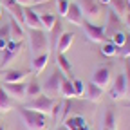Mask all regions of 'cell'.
<instances>
[{
	"label": "cell",
	"instance_id": "21",
	"mask_svg": "<svg viewBox=\"0 0 130 130\" xmlns=\"http://www.w3.org/2000/svg\"><path fill=\"white\" fill-rule=\"evenodd\" d=\"M60 96L63 98H74V87H72V79H67V76L61 78V83H60Z\"/></svg>",
	"mask_w": 130,
	"mask_h": 130
},
{
	"label": "cell",
	"instance_id": "3",
	"mask_svg": "<svg viewBox=\"0 0 130 130\" xmlns=\"http://www.w3.org/2000/svg\"><path fill=\"white\" fill-rule=\"evenodd\" d=\"M54 98H49L47 94H40L36 98H32V100H29L24 107L25 108H32V110H36V112H42V114H51L53 112V107H54Z\"/></svg>",
	"mask_w": 130,
	"mask_h": 130
},
{
	"label": "cell",
	"instance_id": "31",
	"mask_svg": "<svg viewBox=\"0 0 130 130\" xmlns=\"http://www.w3.org/2000/svg\"><path fill=\"white\" fill-rule=\"evenodd\" d=\"M72 87H74V94L76 96H83L85 94V83L81 79H72Z\"/></svg>",
	"mask_w": 130,
	"mask_h": 130
},
{
	"label": "cell",
	"instance_id": "19",
	"mask_svg": "<svg viewBox=\"0 0 130 130\" xmlns=\"http://www.w3.org/2000/svg\"><path fill=\"white\" fill-rule=\"evenodd\" d=\"M101 94H103V89H101V87H98L96 83H92V81L85 85V94H83V96L87 98L89 101H100Z\"/></svg>",
	"mask_w": 130,
	"mask_h": 130
},
{
	"label": "cell",
	"instance_id": "43",
	"mask_svg": "<svg viewBox=\"0 0 130 130\" xmlns=\"http://www.w3.org/2000/svg\"><path fill=\"white\" fill-rule=\"evenodd\" d=\"M103 130H112V128H105V126H103Z\"/></svg>",
	"mask_w": 130,
	"mask_h": 130
},
{
	"label": "cell",
	"instance_id": "10",
	"mask_svg": "<svg viewBox=\"0 0 130 130\" xmlns=\"http://www.w3.org/2000/svg\"><path fill=\"white\" fill-rule=\"evenodd\" d=\"M92 83H96L98 87H101V89H105L110 83V67H108V65H103V67H100V69L94 71Z\"/></svg>",
	"mask_w": 130,
	"mask_h": 130
},
{
	"label": "cell",
	"instance_id": "25",
	"mask_svg": "<svg viewBox=\"0 0 130 130\" xmlns=\"http://www.w3.org/2000/svg\"><path fill=\"white\" fill-rule=\"evenodd\" d=\"M13 107H11V98H9V94L4 90V87L0 85V112H7V110H11Z\"/></svg>",
	"mask_w": 130,
	"mask_h": 130
},
{
	"label": "cell",
	"instance_id": "11",
	"mask_svg": "<svg viewBox=\"0 0 130 130\" xmlns=\"http://www.w3.org/2000/svg\"><path fill=\"white\" fill-rule=\"evenodd\" d=\"M4 2V7L9 11V16L18 22L20 25L24 24V6H20L18 2H14V0H2Z\"/></svg>",
	"mask_w": 130,
	"mask_h": 130
},
{
	"label": "cell",
	"instance_id": "32",
	"mask_svg": "<svg viewBox=\"0 0 130 130\" xmlns=\"http://www.w3.org/2000/svg\"><path fill=\"white\" fill-rule=\"evenodd\" d=\"M125 78H126V96H130V58L125 60Z\"/></svg>",
	"mask_w": 130,
	"mask_h": 130
},
{
	"label": "cell",
	"instance_id": "33",
	"mask_svg": "<svg viewBox=\"0 0 130 130\" xmlns=\"http://www.w3.org/2000/svg\"><path fill=\"white\" fill-rule=\"evenodd\" d=\"M69 0H58V13L61 14V16H65L67 14V9H69Z\"/></svg>",
	"mask_w": 130,
	"mask_h": 130
},
{
	"label": "cell",
	"instance_id": "36",
	"mask_svg": "<svg viewBox=\"0 0 130 130\" xmlns=\"http://www.w3.org/2000/svg\"><path fill=\"white\" fill-rule=\"evenodd\" d=\"M14 2H18L20 6H29V4H32V0H14Z\"/></svg>",
	"mask_w": 130,
	"mask_h": 130
},
{
	"label": "cell",
	"instance_id": "28",
	"mask_svg": "<svg viewBox=\"0 0 130 130\" xmlns=\"http://www.w3.org/2000/svg\"><path fill=\"white\" fill-rule=\"evenodd\" d=\"M56 63H58V67H60V71H63V72H71L72 71V65H71V61H69V58L65 56V54H58L56 56Z\"/></svg>",
	"mask_w": 130,
	"mask_h": 130
},
{
	"label": "cell",
	"instance_id": "1",
	"mask_svg": "<svg viewBox=\"0 0 130 130\" xmlns=\"http://www.w3.org/2000/svg\"><path fill=\"white\" fill-rule=\"evenodd\" d=\"M16 112H18V116L22 118L24 125L29 130H45L47 128V114L36 112L32 108H25V107H18Z\"/></svg>",
	"mask_w": 130,
	"mask_h": 130
},
{
	"label": "cell",
	"instance_id": "34",
	"mask_svg": "<svg viewBox=\"0 0 130 130\" xmlns=\"http://www.w3.org/2000/svg\"><path fill=\"white\" fill-rule=\"evenodd\" d=\"M0 38H9V24H4L0 27Z\"/></svg>",
	"mask_w": 130,
	"mask_h": 130
},
{
	"label": "cell",
	"instance_id": "22",
	"mask_svg": "<svg viewBox=\"0 0 130 130\" xmlns=\"http://www.w3.org/2000/svg\"><path fill=\"white\" fill-rule=\"evenodd\" d=\"M61 32H63L61 22H60V20H56V22H54V25H53V29H51V35H47V36H49V45H51L53 49H56V42H58V38H60Z\"/></svg>",
	"mask_w": 130,
	"mask_h": 130
},
{
	"label": "cell",
	"instance_id": "5",
	"mask_svg": "<svg viewBox=\"0 0 130 130\" xmlns=\"http://www.w3.org/2000/svg\"><path fill=\"white\" fill-rule=\"evenodd\" d=\"M81 27H83L85 31V35L89 36L90 42H107V35H105V27L101 25H96L89 20H83V24H81Z\"/></svg>",
	"mask_w": 130,
	"mask_h": 130
},
{
	"label": "cell",
	"instance_id": "44",
	"mask_svg": "<svg viewBox=\"0 0 130 130\" xmlns=\"http://www.w3.org/2000/svg\"><path fill=\"white\" fill-rule=\"evenodd\" d=\"M0 16H2V7H0Z\"/></svg>",
	"mask_w": 130,
	"mask_h": 130
},
{
	"label": "cell",
	"instance_id": "23",
	"mask_svg": "<svg viewBox=\"0 0 130 130\" xmlns=\"http://www.w3.org/2000/svg\"><path fill=\"white\" fill-rule=\"evenodd\" d=\"M110 9L114 11V13H116L118 16H125L128 11V4H126V0H110Z\"/></svg>",
	"mask_w": 130,
	"mask_h": 130
},
{
	"label": "cell",
	"instance_id": "40",
	"mask_svg": "<svg viewBox=\"0 0 130 130\" xmlns=\"http://www.w3.org/2000/svg\"><path fill=\"white\" fill-rule=\"evenodd\" d=\"M110 0H100V4H108Z\"/></svg>",
	"mask_w": 130,
	"mask_h": 130
},
{
	"label": "cell",
	"instance_id": "29",
	"mask_svg": "<svg viewBox=\"0 0 130 130\" xmlns=\"http://www.w3.org/2000/svg\"><path fill=\"white\" fill-rule=\"evenodd\" d=\"M101 54H103V56H116V54H118V47L114 45L110 40H107V42H103V45H101Z\"/></svg>",
	"mask_w": 130,
	"mask_h": 130
},
{
	"label": "cell",
	"instance_id": "41",
	"mask_svg": "<svg viewBox=\"0 0 130 130\" xmlns=\"http://www.w3.org/2000/svg\"><path fill=\"white\" fill-rule=\"evenodd\" d=\"M125 107H126V108H130V101H126V103H125Z\"/></svg>",
	"mask_w": 130,
	"mask_h": 130
},
{
	"label": "cell",
	"instance_id": "9",
	"mask_svg": "<svg viewBox=\"0 0 130 130\" xmlns=\"http://www.w3.org/2000/svg\"><path fill=\"white\" fill-rule=\"evenodd\" d=\"M24 25H27L29 29H42L38 11H35L29 6H24Z\"/></svg>",
	"mask_w": 130,
	"mask_h": 130
},
{
	"label": "cell",
	"instance_id": "42",
	"mask_svg": "<svg viewBox=\"0 0 130 130\" xmlns=\"http://www.w3.org/2000/svg\"><path fill=\"white\" fill-rule=\"evenodd\" d=\"M126 58H130V49H128V56H126Z\"/></svg>",
	"mask_w": 130,
	"mask_h": 130
},
{
	"label": "cell",
	"instance_id": "18",
	"mask_svg": "<svg viewBox=\"0 0 130 130\" xmlns=\"http://www.w3.org/2000/svg\"><path fill=\"white\" fill-rule=\"evenodd\" d=\"M47 61H49V53H42V54H36L35 58H32V61H31V65H32V72L35 74H40V72H43V69H45V65H47Z\"/></svg>",
	"mask_w": 130,
	"mask_h": 130
},
{
	"label": "cell",
	"instance_id": "2",
	"mask_svg": "<svg viewBox=\"0 0 130 130\" xmlns=\"http://www.w3.org/2000/svg\"><path fill=\"white\" fill-rule=\"evenodd\" d=\"M29 43L35 54H42L49 49V36L43 29H29Z\"/></svg>",
	"mask_w": 130,
	"mask_h": 130
},
{
	"label": "cell",
	"instance_id": "38",
	"mask_svg": "<svg viewBox=\"0 0 130 130\" xmlns=\"http://www.w3.org/2000/svg\"><path fill=\"white\" fill-rule=\"evenodd\" d=\"M32 2H35V6H36V4H45V2H49V0H32Z\"/></svg>",
	"mask_w": 130,
	"mask_h": 130
},
{
	"label": "cell",
	"instance_id": "39",
	"mask_svg": "<svg viewBox=\"0 0 130 130\" xmlns=\"http://www.w3.org/2000/svg\"><path fill=\"white\" fill-rule=\"evenodd\" d=\"M54 130H67V128H65V126H63V125H61V126H56V128H54Z\"/></svg>",
	"mask_w": 130,
	"mask_h": 130
},
{
	"label": "cell",
	"instance_id": "24",
	"mask_svg": "<svg viewBox=\"0 0 130 130\" xmlns=\"http://www.w3.org/2000/svg\"><path fill=\"white\" fill-rule=\"evenodd\" d=\"M42 94V85L38 83L36 79H31L27 83V89H25V98H29V100H32V98H36Z\"/></svg>",
	"mask_w": 130,
	"mask_h": 130
},
{
	"label": "cell",
	"instance_id": "30",
	"mask_svg": "<svg viewBox=\"0 0 130 130\" xmlns=\"http://www.w3.org/2000/svg\"><path fill=\"white\" fill-rule=\"evenodd\" d=\"M125 40H126V32H123V31H116V32H114V35L110 36V42L116 45L118 49L125 43Z\"/></svg>",
	"mask_w": 130,
	"mask_h": 130
},
{
	"label": "cell",
	"instance_id": "45",
	"mask_svg": "<svg viewBox=\"0 0 130 130\" xmlns=\"http://www.w3.org/2000/svg\"><path fill=\"white\" fill-rule=\"evenodd\" d=\"M0 130H4V128H2V126H0Z\"/></svg>",
	"mask_w": 130,
	"mask_h": 130
},
{
	"label": "cell",
	"instance_id": "20",
	"mask_svg": "<svg viewBox=\"0 0 130 130\" xmlns=\"http://www.w3.org/2000/svg\"><path fill=\"white\" fill-rule=\"evenodd\" d=\"M27 76V71L20 69H9L4 72V83H14V81H22Z\"/></svg>",
	"mask_w": 130,
	"mask_h": 130
},
{
	"label": "cell",
	"instance_id": "4",
	"mask_svg": "<svg viewBox=\"0 0 130 130\" xmlns=\"http://www.w3.org/2000/svg\"><path fill=\"white\" fill-rule=\"evenodd\" d=\"M61 71L56 69L53 71V74H49V78L45 79V83L42 85V92L47 94L49 98H54V96H60V83H61Z\"/></svg>",
	"mask_w": 130,
	"mask_h": 130
},
{
	"label": "cell",
	"instance_id": "16",
	"mask_svg": "<svg viewBox=\"0 0 130 130\" xmlns=\"http://www.w3.org/2000/svg\"><path fill=\"white\" fill-rule=\"evenodd\" d=\"M9 40L13 42H22L24 40V27L16 22L13 16H9Z\"/></svg>",
	"mask_w": 130,
	"mask_h": 130
},
{
	"label": "cell",
	"instance_id": "15",
	"mask_svg": "<svg viewBox=\"0 0 130 130\" xmlns=\"http://www.w3.org/2000/svg\"><path fill=\"white\" fill-rule=\"evenodd\" d=\"M63 126L67 130H89L87 126V121L83 116H72V118H67L63 121Z\"/></svg>",
	"mask_w": 130,
	"mask_h": 130
},
{
	"label": "cell",
	"instance_id": "8",
	"mask_svg": "<svg viewBox=\"0 0 130 130\" xmlns=\"http://www.w3.org/2000/svg\"><path fill=\"white\" fill-rule=\"evenodd\" d=\"M4 90L9 94V98H16V100H24L25 98V89L27 83L25 81H14V83H4Z\"/></svg>",
	"mask_w": 130,
	"mask_h": 130
},
{
	"label": "cell",
	"instance_id": "37",
	"mask_svg": "<svg viewBox=\"0 0 130 130\" xmlns=\"http://www.w3.org/2000/svg\"><path fill=\"white\" fill-rule=\"evenodd\" d=\"M123 18H125V24H126V25L130 27V11H128V13H126V14L123 16Z\"/></svg>",
	"mask_w": 130,
	"mask_h": 130
},
{
	"label": "cell",
	"instance_id": "26",
	"mask_svg": "<svg viewBox=\"0 0 130 130\" xmlns=\"http://www.w3.org/2000/svg\"><path fill=\"white\" fill-rule=\"evenodd\" d=\"M56 20H58V18H56L54 14H51V13H42V14H40V22H42V29H49V31H51Z\"/></svg>",
	"mask_w": 130,
	"mask_h": 130
},
{
	"label": "cell",
	"instance_id": "13",
	"mask_svg": "<svg viewBox=\"0 0 130 130\" xmlns=\"http://www.w3.org/2000/svg\"><path fill=\"white\" fill-rule=\"evenodd\" d=\"M72 40H74V32H71V31H67V32H61L60 35V38H58V42H56V51H58V54H65V51H69V47L72 45Z\"/></svg>",
	"mask_w": 130,
	"mask_h": 130
},
{
	"label": "cell",
	"instance_id": "6",
	"mask_svg": "<svg viewBox=\"0 0 130 130\" xmlns=\"http://www.w3.org/2000/svg\"><path fill=\"white\" fill-rule=\"evenodd\" d=\"M20 49H22V42H13L9 40L7 42V47L2 51V60H0V71H4L7 67V63H11L14 60V56L20 53Z\"/></svg>",
	"mask_w": 130,
	"mask_h": 130
},
{
	"label": "cell",
	"instance_id": "17",
	"mask_svg": "<svg viewBox=\"0 0 130 130\" xmlns=\"http://www.w3.org/2000/svg\"><path fill=\"white\" fill-rule=\"evenodd\" d=\"M121 24H123V22H121V16H118L116 13L110 9V11H108V25H107V29H105V35H107V36H112L116 31H121V29H119Z\"/></svg>",
	"mask_w": 130,
	"mask_h": 130
},
{
	"label": "cell",
	"instance_id": "27",
	"mask_svg": "<svg viewBox=\"0 0 130 130\" xmlns=\"http://www.w3.org/2000/svg\"><path fill=\"white\" fill-rule=\"evenodd\" d=\"M118 123H116V112H114V108H107L105 110V128H112L116 130Z\"/></svg>",
	"mask_w": 130,
	"mask_h": 130
},
{
	"label": "cell",
	"instance_id": "12",
	"mask_svg": "<svg viewBox=\"0 0 130 130\" xmlns=\"http://www.w3.org/2000/svg\"><path fill=\"white\" fill-rule=\"evenodd\" d=\"M65 18H67V22H71L74 25H81V24H83V11H81V7L76 2H71Z\"/></svg>",
	"mask_w": 130,
	"mask_h": 130
},
{
	"label": "cell",
	"instance_id": "14",
	"mask_svg": "<svg viewBox=\"0 0 130 130\" xmlns=\"http://www.w3.org/2000/svg\"><path fill=\"white\" fill-rule=\"evenodd\" d=\"M76 4L81 7V11L85 14H89L90 18L100 14V2H96V0H78Z\"/></svg>",
	"mask_w": 130,
	"mask_h": 130
},
{
	"label": "cell",
	"instance_id": "35",
	"mask_svg": "<svg viewBox=\"0 0 130 130\" xmlns=\"http://www.w3.org/2000/svg\"><path fill=\"white\" fill-rule=\"evenodd\" d=\"M7 42H9V38H0V51H4L7 47Z\"/></svg>",
	"mask_w": 130,
	"mask_h": 130
},
{
	"label": "cell",
	"instance_id": "7",
	"mask_svg": "<svg viewBox=\"0 0 130 130\" xmlns=\"http://www.w3.org/2000/svg\"><path fill=\"white\" fill-rule=\"evenodd\" d=\"M125 96H126V78L121 72L116 76V79H114V83L110 87V98L112 100H121Z\"/></svg>",
	"mask_w": 130,
	"mask_h": 130
}]
</instances>
